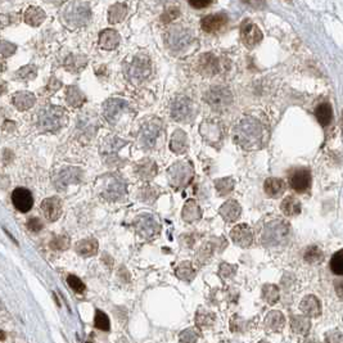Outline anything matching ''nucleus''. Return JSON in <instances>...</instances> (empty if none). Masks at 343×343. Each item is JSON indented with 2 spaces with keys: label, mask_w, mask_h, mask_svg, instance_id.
<instances>
[{
  "label": "nucleus",
  "mask_w": 343,
  "mask_h": 343,
  "mask_svg": "<svg viewBox=\"0 0 343 343\" xmlns=\"http://www.w3.org/2000/svg\"><path fill=\"white\" fill-rule=\"evenodd\" d=\"M265 193L271 198H278L286 191V182L278 177H269L264 184Z\"/></svg>",
  "instance_id": "nucleus-25"
},
{
  "label": "nucleus",
  "mask_w": 343,
  "mask_h": 343,
  "mask_svg": "<svg viewBox=\"0 0 343 343\" xmlns=\"http://www.w3.org/2000/svg\"><path fill=\"white\" fill-rule=\"evenodd\" d=\"M151 72V63L149 59L144 55H137L134 58L133 63L130 64L128 70V75L131 81L140 82L143 81Z\"/></svg>",
  "instance_id": "nucleus-9"
},
{
  "label": "nucleus",
  "mask_w": 343,
  "mask_h": 343,
  "mask_svg": "<svg viewBox=\"0 0 343 343\" xmlns=\"http://www.w3.org/2000/svg\"><path fill=\"white\" fill-rule=\"evenodd\" d=\"M102 195L106 197L107 199L116 200L121 198L125 193V184L119 179V177L104 176L102 177Z\"/></svg>",
  "instance_id": "nucleus-7"
},
{
  "label": "nucleus",
  "mask_w": 343,
  "mask_h": 343,
  "mask_svg": "<svg viewBox=\"0 0 343 343\" xmlns=\"http://www.w3.org/2000/svg\"><path fill=\"white\" fill-rule=\"evenodd\" d=\"M176 277L184 282H191L195 278V269L193 267L191 262L184 261L176 267Z\"/></svg>",
  "instance_id": "nucleus-34"
},
{
  "label": "nucleus",
  "mask_w": 343,
  "mask_h": 343,
  "mask_svg": "<svg viewBox=\"0 0 343 343\" xmlns=\"http://www.w3.org/2000/svg\"><path fill=\"white\" fill-rule=\"evenodd\" d=\"M17 75H18L19 79L26 80V81H28V80H31V79H35V77H36V67L35 66L22 67L21 70H18Z\"/></svg>",
  "instance_id": "nucleus-48"
},
{
  "label": "nucleus",
  "mask_w": 343,
  "mask_h": 343,
  "mask_svg": "<svg viewBox=\"0 0 343 343\" xmlns=\"http://www.w3.org/2000/svg\"><path fill=\"white\" fill-rule=\"evenodd\" d=\"M325 343H343V334L338 331L328 332L325 336Z\"/></svg>",
  "instance_id": "nucleus-51"
},
{
  "label": "nucleus",
  "mask_w": 343,
  "mask_h": 343,
  "mask_svg": "<svg viewBox=\"0 0 343 343\" xmlns=\"http://www.w3.org/2000/svg\"><path fill=\"white\" fill-rule=\"evenodd\" d=\"M213 0H188V3L190 4L195 9H202V8H207L212 4Z\"/></svg>",
  "instance_id": "nucleus-54"
},
{
  "label": "nucleus",
  "mask_w": 343,
  "mask_h": 343,
  "mask_svg": "<svg viewBox=\"0 0 343 343\" xmlns=\"http://www.w3.org/2000/svg\"><path fill=\"white\" fill-rule=\"evenodd\" d=\"M305 343H320V342L316 340H307V341H305Z\"/></svg>",
  "instance_id": "nucleus-59"
},
{
  "label": "nucleus",
  "mask_w": 343,
  "mask_h": 343,
  "mask_svg": "<svg viewBox=\"0 0 343 343\" xmlns=\"http://www.w3.org/2000/svg\"><path fill=\"white\" fill-rule=\"evenodd\" d=\"M67 283H68V286L76 292V293H84V292H85V284H84L82 280L80 279V278H77L76 275H68Z\"/></svg>",
  "instance_id": "nucleus-47"
},
{
  "label": "nucleus",
  "mask_w": 343,
  "mask_h": 343,
  "mask_svg": "<svg viewBox=\"0 0 343 343\" xmlns=\"http://www.w3.org/2000/svg\"><path fill=\"white\" fill-rule=\"evenodd\" d=\"M212 251H213L212 244H211V243L204 244V246L202 247V248H200L199 253H198V257H199L200 261L206 262L207 260L210 258V256H211V253H212Z\"/></svg>",
  "instance_id": "nucleus-52"
},
{
  "label": "nucleus",
  "mask_w": 343,
  "mask_h": 343,
  "mask_svg": "<svg viewBox=\"0 0 343 343\" xmlns=\"http://www.w3.org/2000/svg\"><path fill=\"white\" fill-rule=\"evenodd\" d=\"M258 343H269V342H266V341H260Z\"/></svg>",
  "instance_id": "nucleus-60"
},
{
  "label": "nucleus",
  "mask_w": 343,
  "mask_h": 343,
  "mask_svg": "<svg viewBox=\"0 0 343 343\" xmlns=\"http://www.w3.org/2000/svg\"><path fill=\"white\" fill-rule=\"evenodd\" d=\"M26 226H27L28 230L32 231V233H37V231H40L43 229V222L40 221L39 219H36V217H33V219H28Z\"/></svg>",
  "instance_id": "nucleus-53"
},
{
  "label": "nucleus",
  "mask_w": 343,
  "mask_h": 343,
  "mask_svg": "<svg viewBox=\"0 0 343 343\" xmlns=\"http://www.w3.org/2000/svg\"><path fill=\"white\" fill-rule=\"evenodd\" d=\"M4 70H5V63H4V62L0 59V73L3 72Z\"/></svg>",
  "instance_id": "nucleus-57"
},
{
  "label": "nucleus",
  "mask_w": 343,
  "mask_h": 343,
  "mask_svg": "<svg viewBox=\"0 0 343 343\" xmlns=\"http://www.w3.org/2000/svg\"><path fill=\"white\" fill-rule=\"evenodd\" d=\"M41 210L49 221H57L62 215V202L58 197H50L43 200Z\"/></svg>",
  "instance_id": "nucleus-17"
},
{
  "label": "nucleus",
  "mask_w": 343,
  "mask_h": 343,
  "mask_svg": "<svg viewBox=\"0 0 343 343\" xmlns=\"http://www.w3.org/2000/svg\"><path fill=\"white\" fill-rule=\"evenodd\" d=\"M137 173L143 180L152 179L156 173H157V166H156L155 162L152 161L140 162L137 167Z\"/></svg>",
  "instance_id": "nucleus-36"
},
{
  "label": "nucleus",
  "mask_w": 343,
  "mask_h": 343,
  "mask_svg": "<svg viewBox=\"0 0 343 343\" xmlns=\"http://www.w3.org/2000/svg\"><path fill=\"white\" fill-rule=\"evenodd\" d=\"M135 228L137 230L142 234V237L144 238H151L152 235L158 233L160 230V225L157 224L155 217L149 215H143L139 216L135 221Z\"/></svg>",
  "instance_id": "nucleus-16"
},
{
  "label": "nucleus",
  "mask_w": 343,
  "mask_h": 343,
  "mask_svg": "<svg viewBox=\"0 0 343 343\" xmlns=\"http://www.w3.org/2000/svg\"><path fill=\"white\" fill-rule=\"evenodd\" d=\"M331 270L336 275L343 277V249L334 253L331 258Z\"/></svg>",
  "instance_id": "nucleus-42"
},
{
  "label": "nucleus",
  "mask_w": 343,
  "mask_h": 343,
  "mask_svg": "<svg viewBox=\"0 0 343 343\" xmlns=\"http://www.w3.org/2000/svg\"><path fill=\"white\" fill-rule=\"evenodd\" d=\"M46 1H54V0H46Z\"/></svg>",
  "instance_id": "nucleus-61"
},
{
  "label": "nucleus",
  "mask_w": 343,
  "mask_h": 343,
  "mask_svg": "<svg viewBox=\"0 0 343 343\" xmlns=\"http://www.w3.org/2000/svg\"><path fill=\"white\" fill-rule=\"evenodd\" d=\"M50 247L55 251H66L70 248V239L64 235H58L50 242Z\"/></svg>",
  "instance_id": "nucleus-46"
},
{
  "label": "nucleus",
  "mask_w": 343,
  "mask_h": 343,
  "mask_svg": "<svg viewBox=\"0 0 343 343\" xmlns=\"http://www.w3.org/2000/svg\"><path fill=\"white\" fill-rule=\"evenodd\" d=\"M289 237V226L286 222L275 220V221L267 222L264 226L260 235V240L265 247H277L286 243Z\"/></svg>",
  "instance_id": "nucleus-3"
},
{
  "label": "nucleus",
  "mask_w": 343,
  "mask_h": 343,
  "mask_svg": "<svg viewBox=\"0 0 343 343\" xmlns=\"http://www.w3.org/2000/svg\"><path fill=\"white\" fill-rule=\"evenodd\" d=\"M128 14V6L125 4L117 3L112 5L108 10V21L111 23H119V22L124 21V18Z\"/></svg>",
  "instance_id": "nucleus-35"
},
{
  "label": "nucleus",
  "mask_w": 343,
  "mask_h": 343,
  "mask_svg": "<svg viewBox=\"0 0 343 343\" xmlns=\"http://www.w3.org/2000/svg\"><path fill=\"white\" fill-rule=\"evenodd\" d=\"M188 41V37L184 32H179L176 30H172L169 37V44L172 49H181Z\"/></svg>",
  "instance_id": "nucleus-40"
},
{
  "label": "nucleus",
  "mask_w": 343,
  "mask_h": 343,
  "mask_svg": "<svg viewBox=\"0 0 343 343\" xmlns=\"http://www.w3.org/2000/svg\"><path fill=\"white\" fill-rule=\"evenodd\" d=\"M215 185L216 190H217V193L220 195H226L234 189V181L230 177H224V179L216 180Z\"/></svg>",
  "instance_id": "nucleus-43"
},
{
  "label": "nucleus",
  "mask_w": 343,
  "mask_h": 343,
  "mask_svg": "<svg viewBox=\"0 0 343 343\" xmlns=\"http://www.w3.org/2000/svg\"><path fill=\"white\" fill-rule=\"evenodd\" d=\"M67 122V112L64 108L48 106L39 112V128L45 133H55Z\"/></svg>",
  "instance_id": "nucleus-2"
},
{
  "label": "nucleus",
  "mask_w": 343,
  "mask_h": 343,
  "mask_svg": "<svg viewBox=\"0 0 343 343\" xmlns=\"http://www.w3.org/2000/svg\"><path fill=\"white\" fill-rule=\"evenodd\" d=\"M230 238L234 244L242 248H248L253 243V233L252 229L247 224H239L234 226L230 231Z\"/></svg>",
  "instance_id": "nucleus-13"
},
{
  "label": "nucleus",
  "mask_w": 343,
  "mask_h": 343,
  "mask_svg": "<svg viewBox=\"0 0 343 343\" xmlns=\"http://www.w3.org/2000/svg\"><path fill=\"white\" fill-rule=\"evenodd\" d=\"M264 128L255 119H243L239 121L234 130V139L239 146L246 149H256L262 146Z\"/></svg>",
  "instance_id": "nucleus-1"
},
{
  "label": "nucleus",
  "mask_w": 343,
  "mask_h": 343,
  "mask_svg": "<svg viewBox=\"0 0 343 343\" xmlns=\"http://www.w3.org/2000/svg\"><path fill=\"white\" fill-rule=\"evenodd\" d=\"M304 258H305V261H306L307 264L318 265L323 261V258H324V253H323V251L318 246H313V247H309V248H307V251L305 252Z\"/></svg>",
  "instance_id": "nucleus-38"
},
{
  "label": "nucleus",
  "mask_w": 343,
  "mask_h": 343,
  "mask_svg": "<svg viewBox=\"0 0 343 343\" xmlns=\"http://www.w3.org/2000/svg\"><path fill=\"white\" fill-rule=\"evenodd\" d=\"M226 23H228V15L224 13H216V14L206 15L200 22V27L206 32L213 33L222 30Z\"/></svg>",
  "instance_id": "nucleus-15"
},
{
  "label": "nucleus",
  "mask_w": 343,
  "mask_h": 343,
  "mask_svg": "<svg viewBox=\"0 0 343 343\" xmlns=\"http://www.w3.org/2000/svg\"><path fill=\"white\" fill-rule=\"evenodd\" d=\"M199 66L202 73H204V75H213L216 71V59L213 58V55H203L199 62Z\"/></svg>",
  "instance_id": "nucleus-41"
},
{
  "label": "nucleus",
  "mask_w": 343,
  "mask_h": 343,
  "mask_svg": "<svg viewBox=\"0 0 343 343\" xmlns=\"http://www.w3.org/2000/svg\"><path fill=\"white\" fill-rule=\"evenodd\" d=\"M66 100L71 107L77 108V107L82 106V103L85 102V95L82 94V91L76 86H70L67 89Z\"/></svg>",
  "instance_id": "nucleus-33"
},
{
  "label": "nucleus",
  "mask_w": 343,
  "mask_h": 343,
  "mask_svg": "<svg viewBox=\"0 0 343 343\" xmlns=\"http://www.w3.org/2000/svg\"><path fill=\"white\" fill-rule=\"evenodd\" d=\"M76 252L82 257H90V256L97 255L98 252V242L94 238H89V239H82L77 242L75 246Z\"/></svg>",
  "instance_id": "nucleus-26"
},
{
  "label": "nucleus",
  "mask_w": 343,
  "mask_h": 343,
  "mask_svg": "<svg viewBox=\"0 0 343 343\" xmlns=\"http://www.w3.org/2000/svg\"><path fill=\"white\" fill-rule=\"evenodd\" d=\"M286 324V318L280 311H271L265 318V329L269 333H279Z\"/></svg>",
  "instance_id": "nucleus-21"
},
{
  "label": "nucleus",
  "mask_w": 343,
  "mask_h": 343,
  "mask_svg": "<svg viewBox=\"0 0 343 343\" xmlns=\"http://www.w3.org/2000/svg\"><path fill=\"white\" fill-rule=\"evenodd\" d=\"M219 213L221 215V217L225 221H237L240 217V215H242V207H240V204L238 203L237 200L229 199L220 207Z\"/></svg>",
  "instance_id": "nucleus-18"
},
{
  "label": "nucleus",
  "mask_w": 343,
  "mask_h": 343,
  "mask_svg": "<svg viewBox=\"0 0 343 343\" xmlns=\"http://www.w3.org/2000/svg\"><path fill=\"white\" fill-rule=\"evenodd\" d=\"M262 298L269 305H275L280 298V291L275 284H265L262 287Z\"/></svg>",
  "instance_id": "nucleus-37"
},
{
  "label": "nucleus",
  "mask_w": 343,
  "mask_h": 343,
  "mask_svg": "<svg viewBox=\"0 0 343 343\" xmlns=\"http://www.w3.org/2000/svg\"><path fill=\"white\" fill-rule=\"evenodd\" d=\"M310 319L305 315H293L291 318V329L296 334H306L310 331Z\"/></svg>",
  "instance_id": "nucleus-30"
},
{
  "label": "nucleus",
  "mask_w": 343,
  "mask_h": 343,
  "mask_svg": "<svg viewBox=\"0 0 343 343\" xmlns=\"http://www.w3.org/2000/svg\"><path fill=\"white\" fill-rule=\"evenodd\" d=\"M160 124L151 122L147 126H144L142 133H140V140L144 147H153L156 143L158 134H160Z\"/></svg>",
  "instance_id": "nucleus-24"
},
{
  "label": "nucleus",
  "mask_w": 343,
  "mask_h": 343,
  "mask_svg": "<svg viewBox=\"0 0 343 343\" xmlns=\"http://www.w3.org/2000/svg\"><path fill=\"white\" fill-rule=\"evenodd\" d=\"M240 39L247 48H255L261 43L262 32L257 24L246 19L240 26Z\"/></svg>",
  "instance_id": "nucleus-8"
},
{
  "label": "nucleus",
  "mask_w": 343,
  "mask_h": 343,
  "mask_svg": "<svg viewBox=\"0 0 343 343\" xmlns=\"http://www.w3.org/2000/svg\"><path fill=\"white\" fill-rule=\"evenodd\" d=\"M167 173H169L171 185L175 188H181V186L188 185L193 177V169L186 162H177L170 167Z\"/></svg>",
  "instance_id": "nucleus-5"
},
{
  "label": "nucleus",
  "mask_w": 343,
  "mask_h": 343,
  "mask_svg": "<svg viewBox=\"0 0 343 343\" xmlns=\"http://www.w3.org/2000/svg\"><path fill=\"white\" fill-rule=\"evenodd\" d=\"M315 117L322 126H328L332 121V117H333V111H332L331 104L322 103L316 107Z\"/></svg>",
  "instance_id": "nucleus-32"
},
{
  "label": "nucleus",
  "mask_w": 343,
  "mask_h": 343,
  "mask_svg": "<svg viewBox=\"0 0 343 343\" xmlns=\"http://www.w3.org/2000/svg\"><path fill=\"white\" fill-rule=\"evenodd\" d=\"M120 33L112 28H107L99 33V45L106 50H112L120 44Z\"/></svg>",
  "instance_id": "nucleus-23"
},
{
  "label": "nucleus",
  "mask_w": 343,
  "mask_h": 343,
  "mask_svg": "<svg viewBox=\"0 0 343 343\" xmlns=\"http://www.w3.org/2000/svg\"><path fill=\"white\" fill-rule=\"evenodd\" d=\"M204 99L211 107L216 110H224L231 104L230 91L222 86H213L207 91Z\"/></svg>",
  "instance_id": "nucleus-6"
},
{
  "label": "nucleus",
  "mask_w": 343,
  "mask_h": 343,
  "mask_svg": "<svg viewBox=\"0 0 343 343\" xmlns=\"http://www.w3.org/2000/svg\"><path fill=\"white\" fill-rule=\"evenodd\" d=\"M81 177V171L76 167H67L59 172V175L55 179V184L58 188H64V186L73 184V182L80 181Z\"/></svg>",
  "instance_id": "nucleus-20"
},
{
  "label": "nucleus",
  "mask_w": 343,
  "mask_h": 343,
  "mask_svg": "<svg viewBox=\"0 0 343 343\" xmlns=\"http://www.w3.org/2000/svg\"><path fill=\"white\" fill-rule=\"evenodd\" d=\"M12 102L18 111H26L36 103V97L30 91H17L12 97Z\"/></svg>",
  "instance_id": "nucleus-22"
},
{
  "label": "nucleus",
  "mask_w": 343,
  "mask_h": 343,
  "mask_svg": "<svg viewBox=\"0 0 343 343\" xmlns=\"http://www.w3.org/2000/svg\"><path fill=\"white\" fill-rule=\"evenodd\" d=\"M280 208H282L283 213L288 217H295V216L300 215L301 210H302V206H301V202L297 198L292 197H286L283 199L282 204H280Z\"/></svg>",
  "instance_id": "nucleus-29"
},
{
  "label": "nucleus",
  "mask_w": 343,
  "mask_h": 343,
  "mask_svg": "<svg viewBox=\"0 0 343 343\" xmlns=\"http://www.w3.org/2000/svg\"><path fill=\"white\" fill-rule=\"evenodd\" d=\"M126 108H128V102H125L124 99H120V98H112V99L104 102L103 115L107 121L113 125L117 122L120 116L125 112Z\"/></svg>",
  "instance_id": "nucleus-11"
},
{
  "label": "nucleus",
  "mask_w": 343,
  "mask_h": 343,
  "mask_svg": "<svg viewBox=\"0 0 343 343\" xmlns=\"http://www.w3.org/2000/svg\"><path fill=\"white\" fill-rule=\"evenodd\" d=\"M5 340V333L3 331H0V342Z\"/></svg>",
  "instance_id": "nucleus-58"
},
{
  "label": "nucleus",
  "mask_w": 343,
  "mask_h": 343,
  "mask_svg": "<svg viewBox=\"0 0 343 343\" xmlns=\"http://www.w3.org/2000/svg\"><path fill=\"white\" fill-rule=\"evenodd\" d=\"M289 186L297 193H305L311 186V173L307 169L292 171L288 177Z\"/></svg>",
  "instance_id": "nucleus-12"
},
{
  "label": "nucleus",
  "mask_w": 343,
  "mask_h": 343,
  "mask_svg": "<svg viewBox=\"0 0 343 343\" xmlns=\"http://www.w3.org/2000/svg\"><path fill=\"white\" fill-rule=\"evenodd\" d=\"M301 311L304 313L305 316L307 318H318L322 314V304L320 301L313 295H309L301 301L300 305Z\"/></svg>",
  "instance_id": "nucleus-19"
},
{
  "label": "nucleus",
  "mask_w": 343,
  "mask_h": 343,
  "mask_svg": "<svg viewBox=\"0 0 343 343\" xmlns=\"http://www.w3.org/2000/svg\"><path fill=\"white\" fill-rule=\"evenodd\" d=\"M94 325L98 329L104 332H108L111 328V323L108 316L103 313V311L97 310L95 311V318H94Z\"/></svg>",
  "instance_id": "nucleus-44"
},
{
  "label": "nucleus",
  "mask_w": 343,
  "mask_h": 343,
  "mask_svg": "<svg viewBox=\"0 0 343 343\" xmlns=\"http://www.w3.org/2000/svg\"><path fill=\"white\" fill-rule=\"evenodd\" d=\"M215 322V315H213L211 311L203 310L200 309L198 310L197 315H195V323L199 328H206V327H210Z\"/></svg>",
  "instance_id": "nucleus-39"
},
{
  "label": "nucleus",
  "mask_w": 343,
  "mask_h": 343,
  "mask_svg": "<svg viewBox=\"0 0 343 343\" xmlns=\"http://www.w3.org/2000/svg\"><path fill=\"white\" fill-rule=\"evenodd\" d=\"M198 337H199L198 332L193 328H189L180 333L179 341L180 343H197Z\"/></svg>",
  "instance_id": "nucleus-45"
},
{
  "label": "nucleus",
  "mask_w": 343,
  "mask_h": 343,
  "mask_svg": "<svg viewBox=\"0 0 343 343\" xmlns=\"http://www.w3.org/2000/svg\"><path fill=\"white\" fill-rule=\"evenodd\" d=\"M17 46L9 41H0V53L3 57H9L15 52Z\"/></svg>",
  "instance_id": "nucleus-49"
},
{
  "label": "nucleus",
  "mask_w": 343,
  "mask_h": 343,
  "mask_svg": "<svg viewBox=\"0 0 343 343\" xmlns=\"http://www.w3.org/2000/svg\"><path fill=\"white\" fill-rule=\"evenodd\" d=\"M182 219L186 222H194L202 217V211L200 207L194 199H189L185 203L184 208H182Z\"/></svg>",
  "instance_id": "nucleus-28"
},
{
  "label": "nucleus",
  "mask_w": 343,
  "mask_h": 343,
  "mask_svg": "<svg viewBox=\"0 0 343 343\" xmlns=\"http://www.w3.org/2000/svg\"><path fill=\"white\" fill-rule=\"evenodd\" d=\"M88 343H89V342H88Z\"/></svg>",
  "instance_id": "nucleus-62"
},
{
  "label": "nucleus",
  "mask_w": 343,
  "mask_h": 343,
  "mask_svg": "<svg viewBox=\"0 0 343 343\" xmlns=\"http://www.w3.org/2000/svg\"><path fill=\"white\" fill-rule=\"evenodd\" d=\"M13 206L19 212H28L33 206V198L31 191L24 188H17L12 193Z\"/></svg>",
  "instance_id": "nucleus-14"
},
{
  "label": "nucleus",
  "mask_w": 343,
  "mask_h": 343,
  "mask_svg": "<svg viewBox=\"0 0 343 343\" xmlns=\"http://www.w3.org/2000/svg\"><path fill=\"white\" fill-rule=\"evenodd\" d=\"M235 270H237V266H234V265L226 264V262L220 265V275L222 278L233 277L234 274H235Z\"/></svg>",
  "instance_id": "nucleus-50"
},
{
  "label": "nucleus",
  "mask_w": 343,
  "mask_h": 343,
  "mask_svg": "<svg viewBox=\"0 0 343 343\" xmlns=\"http://www.w3.org/2000/svg\"><path fill=\"white\" fill-rule=\"evenodd\" d=\"M336 292H337V296L343 301V279L342 280H337L336 283Z\"/></svg>",
  "instance_id": "nucleus-56"
},
{
  "label": "nucleus",
  "mask_w": 343,
  "mask_h": 343,
  "mask_svg": "<svg viewBox=\"0 0 343 343\" xmlns=\"http://www.w3.org/2000/svg\"><path fill=\"white\" fill-rule=\"evenodd\" d=\"M170 148L172 152L175 153H184L188 148V139H186V135L184 131L176 130L173 133L172 139H171Z\"/></svg>",
  "instance_id": "nucleus-31"
},
{
  "label": "nucleus",
  "mask_w": 343,
  "mask_h": 343,
  "mask_svg": "<svg viewBox=\"0 0 343 343\" xmlns=\"http://www.w3.org/2000/svg\"><path fill=\"white\" fill-rule=\"evenodd\" d=\"M193 113V103L186 97H177L171 104V116L176 121H188Z\"/></svg>",
  "instance_id": "nucleus-10"
},
{
  "label": "nucleus",
  "mask_w": 343,
  "mask_h": 343,
  "mask_svg": "<svg viewBox=\"0 0 343 343\" xmlns=\"http://www.w3.org/2000/svg\"><path fill=\"white\" fill-rule=\"evenodd\" d=\"M46 18V14L41 8L39 6H28L26 13H24V21L26 23L33 26V27H37L40 24L43 23Z\"/></svg>",
  "instance_id": "nucleus-27"
},
{
  "label": "nucleus",
  "mask_w": 343,
  "mask_h": 343,
  "mask_svg": "<svg viewBox=\"0 0 343 343\" xmlns=\"http://www.w3.org/2000/svg\"><path fill=\"white\" fill-rule=\"evenodd\" d=\"M64 21L71 27H81L84 24L88 23L91 18V12L89 8V4L86 3H76L71 4L64 12Z\"/></svg>",
  "instance_id": "nucleus-4"
},
{
  "label": "nucleus",
  "mask_w": 343,
  "mask_h": 343,
  "mask_svg": "<svg viewBox=\"0 0 343 343\" xmlns=\"http://www.w3.org/2000/svg\"><path fill=\"white\" fill-rule=\"evenodd\" d=\"M244 4H247V5L252 6V8H255V9L260 10V9H264L265 5H266V0H242Z\"/></svg>",
  "instance_id": "nucleus-55"
}]
</instances>
